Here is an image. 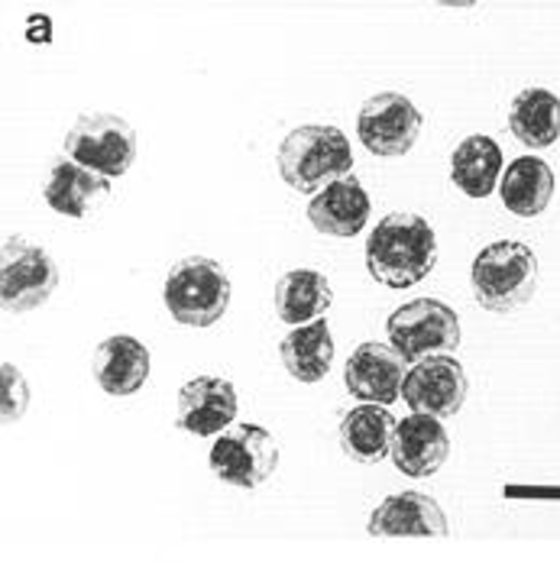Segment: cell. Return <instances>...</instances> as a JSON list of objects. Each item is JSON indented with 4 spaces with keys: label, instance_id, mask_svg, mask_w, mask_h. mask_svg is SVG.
I'll return each instance as SVG.
<instances>
[{
    "label": "cell",
    "instance_id": "obj_1",
    "mask_svg": "<svg viewBox=\"0 0 560 563\" xmlns=\"http://www.w3.org/2000/svg\"><path fill=\"white\" fill-rule=\"evenodd\" d=\"M438 266V236L421 214L395 211L366 240V269L386 288H411Z\"/></svg>",
    "mask_w": 560,
    "mask_h": 563
},
{
    "label": "cell",
    "instance_id": "obj_2",
    "mask_svg": "<svg viewBox=\"0 0 560 563\" xmlns=\"http://www.w3.org/2000/svg\"><path fill=\"white\" fill-rule=\"evenodd\" d=\"M279 175L301 195H321L337 178L353 175V153L347 136L328 123H308L292 130L276 156Z\"/></svg>",
    "mask_w": 560,
    "mask_h": 563
},
{
    "label": "cell",
    "instance_id": "obj_3",
    "mask_svg": "<svg viewBox=\"0 0 560 563\" xmlns=\"http://www.w3.org/2000/svg\"><path fill=\"white\" fill-rule=\"evenodd\" d=\"M470 282L476 301L486 311L512 314L525 308L538 291V256L518 240L490 243L476 253Z\"/></svg>",
    "mask_w": 560,
    "mask_h": 563
},
{
    "label": "cell",
    "instance_id": "obj_4",
    "mask_svg": "<svg viewBox=\"0 0 560 563\" xmlns=\"http://www.w3.org/2000/svg\"><path fill=\"white\" fill-rule=\"evenodd\" d=\"M166 308L182 328H211L227 314L230 276L211 256H185L166 279Z\"/></svg>",
    "mask_w": 560,
    "mask_h": 563
},
{
    "label": "cell",
    "instance_id": "obj_5",
    "mask_svg": "<svg viewBox=\"0 0 560 563\" xmlns=\"http://www.w3.org/2000/svg\"><path fill=\"white\" fill-rule=\"evenodd\" d=\"M62 156L105 178H120L136 159V130L117 113H81L65 136Z\"/></svg>",
    "mask_w": 560,
    "mask_h": 563
},
{
    "label": "cell",
    "instance_id": "obj_6",
    "mask_svg": "<svg viewBox=\"0 0 560 563\" xmlns=\"http://www.w3.org/2000/svg\"><path fill=\"white\" fill-rule=\"evenodd\" d=\"M389 340L405 363L448 356L460 346V318L438 298H415L389 318Z\"/></svg>",
    "mask_w": 560,
    "mask_h": 563
},
{
    "label": "cell",
    "instance_id": "obj_7",
    "mask_svg": "<svg viewBox=\"0 0 560 563\" xmlns=\"http://www.w3.org/2000/svg\"><path fill=\"white\" fill-rule=\"evenodd\" d=\"M58 285L56 260L23 240V236H7L3 253H0V301L7 314H23L36 311L53 298Z\"/></svg>",
    "mask_w": 560,
    "mask_h": 563
},
{
    "label": "cell",
    "instance_id": "obj_8",
    "mask_svg": "<svg viewBox=\"0 0 560 563\" xmlns=\"http://www.w3.org/2000/svg\"><path fill=\"white\" fill-rule=\"evenodd\" d=\"M211 473L237 489H260L279 466V444L260 424H237L211 448Z\"/></svg>",
    "mask_w": 560,
    "mask_h": 563
},
{
    "label": "cell",
    "instance_id": "obj_9",
    "mask_svg": "<svg viewBox=\"0 0 560 563\" xmlns=\"http://www.w3.org/2000/svg\"><path fill=\"white\" fill-rule=\"evenodd\" d=\"M421 123H425L421 111L402 91H383V95H373L360 108L356 133H360V143L373 156L395 159V156H405L418 143Z\"/></svg>",
    "mask_w": 560,
    "mask_h": 563
},
{
    "label": "cell",
    "instance_id": "obj_10",
    "mask_svg": "<svg viewBox=\"0 0 560 563\" xmlns=\"http://www.w3.org/2000/svg\"><path fill=\"white\" fill-rule=\"evenodd\" d=\"M466 369L453 356H431L408 369L402 398L415 408V415L453 418L466 401Z\"/></svg>",
    "mask_w": 560,
    "mask_h": 563
},
{
    "label": "cell",
    "instance_id": "obj_11",
    "mask_svg": "<svg viewBox=\"0 0 560 563\" xmlns=\"http://www.w3.org/2000/svg\"><path fill=\"white\" fill-rule=\"evenodd\" d=\"M408 376V363L393 343H360L343 369V386L347 393L366 405H393L402 395Z\"/></svg>",
    "mask_w": 560,
    "mask_h": 563
},
{
    "label": "cell",
    "instance_id": "obj_12",
    "mask_svg": "<svg viewBox=\"0 0 560 563\" xmlns=\"http://www.w3.org/2000/svg\"><path fill=\"white\" fill-rule=\"evenodd\" d=\"M237 418V389L224 376H195L178 393V431L195 438H215Z\"/></svg>",
    "mask_w": 560,
    "mask_h": 563
},
{
    "label": "cell",
    "instance_id": "obj_13",
    "mask_svg": "<svg viewBox=\"0 0 560 563\" xmlns=\"http://www.w3.org/2000/svg\"><path fill=\"white\" fill-rule=\"evenodd\" d=\"M393 463L405 476H435L450 456V438L444 424L428 415H408L398 421L393 438Z\"/></svg>",
    "mask_w": 560,
    "mask_h": 563
},
{
    "label": "cell",
    "instance_id": "obj_14",
    "mask_svg": "<svg viewBox=\"0 0 560 563\" xmlns=\"http://www.w3.org/2000/svg\"><path fill=\"white\" fill-rule=\"evenodd\" d=\"M373 538H448V515L425 493H398L370 515Z\"/></svg>",
    "mask_w": 560,
    "mask_h": 563
},
{
    "label": "cell",
    "instance_id": "obj_15",
    "mask_svg": "<svg viewBox=\"0 0 560 563\" xmlns=\"http://www.w3.org/2000/svg\"><path fill=\"white\" fill-rule=\"evenodd\" d=\"M111 195V178L98 175V172L85 169L72 159H58L53 172H50V181L43 188V198L46 205L65 214V218H75V221H85L91 218Z\"/></svg>",
    "mask_w": 560,
    "mask_h": 563
},
{
    "label": "cell",
    "instance_id": "obj_16",
    "mask_svg": "<svg viewBox=\"0 0 560 563\" xmlns=\"http://www.w3.org/2000/svg\"><path fill=\"white\" fill-rule=\"evenodd\" d=\"M308 221L325 236H356L370 221V198L356 175H343L308 205Z\"/></svg>",
    "mask_w": 560,
    "mask_h": 563
},
{
    "label": "cell",
    "instance_id": "obj_17",
    "mask_svg": "<svg viewBox=\"0 0 560 563\" xmlns=\"http://www.w3.org/2000/svg\"><path fill=\"white\" fill-rule=\"evenodd\" d=\"M273 305L282 324L305 328L328 314V308L334 305V288L318 269H292L276 282Z\"/></svg>",
    "mask_w": 560,
    "mask_h": 563
},
{
    "label": "cell",
    "instance_id": "obj_18",
    "mask_svg": "<svg viewBox=\"0 0 560 563\" xmlns=\"http://www.w3.org/2000/svg\"><path fill=\"white\" fill-rule=\"evenodd\" d=\"M95 379L108 395L140 393L150 379V350L136 338H108L95 350Z\"/></svg>",
    "mask_w": 560,
    "mask_h": 563
},
{
    "label": "cell",
    "instance_id": "obj_19",
    "mask_svg": "<svg viewBox=\"0 0 560 563\" xmlns=\"http://www.w3.org/2000/svg\"><path fill=\"white\" fill-rule=\"evenodd\" d=\"M398 421L383 405H356L340 418V448L356 463H380L393 453Z\"/></svg>",
    "mask_w": 560,
    "mask_h": 563
},
{
    "label": "cell",
    "instance_id": "obj_20",
    "mask_svg": "<svg viewBox=\"0 0 560 563\" xmlns=\"http://www.w3.org/2000/svg\"><path fill=\"white\" fill-rule=\"evenodd\" d=\"M279 356L292 379L298 383H321L331 366H334V338L328 318L295 328L288 338L279 343Z\"/></svg>",
    "mask_w": 560,
    "mask_h": 563
},
{
    "label": "cell",
    "instance_id": "obj_21",
    "mask_svg": "<svg viewBox=\"0 0 560 563\" xmlns=\"http://www.w3.org/2000/svg\"><path fill=\"white\" fill-rule=\"evenodd\" d=\"M499 195L505 211L518 218H538L541 211H548L554 198V172L538 156H521L505 169Z\"/></svg>",
    "mask_w": 560,
    "mask_h": 563
},
{
    "label": "cell",
    "instance_id": "obj_22",
    "mask_svg": "<svg viewBox=\"0 0 560 563\" xmlns=\"http://www.w3.org/2000/svg\"><path fill=\"white\" fill-rule=\"evenodd\" d=\"M508 130L521 146H554L560 136V98L548 88H525L508 108Z\"/></svg>",
    "mask_w": 560,
    "mask_h": 563
},
{
    "label": "cell",
    "instance_id": "obj_23",
    "mask_svg": "<svg viewBox=\"0 0 560 563\" xmlns=\"http://www.w3.org/2000/svg\"><path fill=\"white\" fill-rule=\"evenodd\" d=\"M503 172V150L493 136H466L450 156V178L466 198H490Z\"/></svg>",
    "mask_w": 560,
    "mask_h": 563
},
{
    "label": "cell",
    "instance_id": "obj_24",
    "mask_svg": "<svg viewBox=\"0 0 560 563\" xmlns=\"http://www.w3.org/2000/svg\"><path fill=\"white\" fill-rule=\"evenodd\" d=\"M0 389H3V421L13 424L26 415V405H30V389H26V379L23 373L13 366V363H3L0 366Z\"/></svg>",
    "mask_w": 560,
    "mask_h": 563
}]
</instances>
